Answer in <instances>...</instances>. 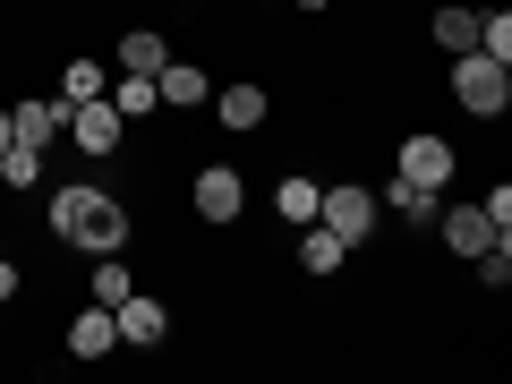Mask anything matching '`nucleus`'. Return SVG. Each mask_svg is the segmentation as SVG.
Wrapping results in <instances>:
<instances>
[{"instance_id": "nucleus-3", "label": "nucleus", "mask_w": 512, "mask_h": 384, "mask_svg": "<svg viewBox=\"0 0 512 384\" xmlns=\"http://www.w3.org/2000/svg\"><path fill=\"white\" fill-rule=\"evenodd\" d=\"M316 222H325L342 248H359V239L376 231V188H325V197H316Z\"/></svg>"}, {"instance_id": "nucleus-5", "label": "nucleus", "mask_w": 512, "mask_h": 384, "mask_svg": "<svg viewBox=\"0 0 512 384\" xmlns=\"http://www.w3.org/2000/svg\"><path fill=\"white\" fill-rule=\"evenodd\" d=\"M393 171H402L410 188H453V146H444V137H402V154H393Z\"/></svg>"}, {"instance_id": "nucleus-11", "label": "nucleus", "mask_w": 512, "mask_h": 384, "mask_svg": "<svg viewBox=\"0 0 512 384\" xmlns=\"http://www.w3.org/2000/svg\"><path fill=\"white\" fill-rule=\"evenodd\" d=\"M239 205H248V188H239V171H197V214L205 222H239Z\"/></svg>"}, {"instance_id": "nucleus-15", "label": "nucleus", "mask_w": 512, "mask_h": 384, "mask_svg": "<svg viewBox=\"0 0 512 384\" xmlns=\"http://www.w3.org/2000/svg\"><path fill=\"white\" fill-rule=\"evenodd\" d=\"M128 291H137V282H128V265H120V248H111V256H94V282H86V299H94V308H120Z\"/></svg>"}, {"instance_id": "nucleus-21", "label": "nucleus", "mask_w": 512, "mask_h": 384, "mask_svg": "<svg viewBox=\"0 0 512 384\" xmlns=\"http://www.w3.org/2000/svg\"><path fill=\"white\" fill-rule=\"evenodd\" d=\"M316 197H325V188H316V180H299V171H291V180L274 188V214H282V222H316Z\"/></svg>"}, {"instance_id": "nucleus-19", "label": "nucleus", "mask_w": 512, "mask_h": 384, "mask_svg": "<svg viewBox=\"0 0 512 384\" xmlns=\"http://www.w3.org/2000/svg\"><path fill=\"white\" fill-rule=\"evenodd\" d=\"M342 256H350V248H342V239L325 231V222H308V231H299V265H308V274H333Z\"/></svg>"}, {"instance_id": "nucleus-1", "label": "nucleus", "mask_w": 512, "mask_h": 384, "mask_svg": "<svg viewBox=\"0 0 512 384\" xmlns=\"http://www.w3.org/2000/svg\"><path fill=\"white\" fill-rule=\"evenodd\" d=\"M52 231L69 239V248H86V256L128 248V214H120V197H111V188H86V180L52 188Z\"/></svg>"}, {"instance_id": "nucleus-17", "label": "nucleus", "mask_w": 512, "mask_h": 384, "mask_svg": "<svg viewBox=\"0 0 512 384\" xmlns=\"http://www.w3.org/2000/svg\"><path fill=\"white\" fill-rule=\"evenodd\" d=\"M111 86V69H103V60H69V69H60V103H94V94H103Z\"/></svg>"}, {"instance_id": "nucleus-26", "label": "nucleus", "mask_w": 512, "mask_h": 384, "mask_svg": "<svg viewBox=\"0 0 512 384\" xmlns=\"http://www.w3.org/2000/svg\"><path fill=\"white\" fill-rule=\"evenodd\" d=\"M299 9H308V18H316V9H325V0H299Z\"/></svg>"}, {"instance_id": "nucleus-23", "label": "nucleus", "mask_w": 512, "mask_h": 384, "mask_svg": "<svg viewBox=\"0 0 512 384\" xmlns=\"http://www.w3.org/2000/svg\"><path fill=\"white\" fill-rule=\"evenodd\" d=\"M478 214H487V222H495V239H504V231H512V188H504V180H495V188H487V197H478Z\"/></svg>"}, {"instance_id": "nucleus-20", "label": "nucleus", "mask_w": 512, "mask_h": 384, "mask_svg": "<svg viewBox=\"0 0 512 384\" xmlns=\"http://www.w3.org/2000/svg\"><path fill=\"white\" fill-rule=\"evenodd\" d=\"M0 180H9V188H35V180H43V146L9 137V146H0Z\"/></svg>"}, {"instance_id": "nucleus-13", "label": "nucleus", "mask_w": 512, "mask_h": 384, "mask_svg": "<svg viewBox=\"0 0 512 384\" xmlns=\"http://www.w3.org/2000/svg\"><path fill=\"white\" fill-rule=\"evenodd\" d=\"M376 205H393V214H402V222H419V231H427V222H436V205H444V197H436V188H410L402 171H393V180H384V197H376Z\"/></svg>"}, {"instance_id": "nucleus-14", "label": "nucleus", "mask_w": 512, "mask_h": 384, "mask_svg": "<svg viewBox=\"0 0 512 384\" xmlns=\"http://www.w3.org/2000/svg\"><path fill=\"white\" fill-rule=\"evenodd\" d=\"M103 103L120 111V120H146V111L163 103V94H154V77H128V69H120V77H111V86H103Z\"/></svg>"}, {"instance_id": "nucleus-10", "label": "nucleus", "mask_w": 512, "mask_h": 384, "mask_svg": "<svg viewBox=\"0 0 512 384\" xmlns=\"http://www.w3.org/2000/svg\"><path fill=\"white\" fill-rule=\"evenodd\" d=\"M436 231H444V248H453V256H478L495 239V222L478 214V205H436Z\"/></svg>"}, {"instance_id": "nucleus-24", "label": "nucleus", "mask_w": 512, "mask_h": 384, "mask_svg": "<svg viewBox=\"0 0 512 384\" xmlns=\"http://www.w3.org/2000/svg\"><path fill=\"white\" fill-rule=\"evenodd\" d=\"M0 299H18V265L9 256H0Z\"/></svg>"}, {"instance_id": "nucleus-9", "label": "nucleus", "mask_w": 512, "mask_h": 384, "mask_svg": "<svg viewBox=\"0 0 512 384\" xmlns=\"http://www.w3.org/2000/svg\"><path fill=\"white\" fill-rule=\"evenodd\" d=\"M9 128H18L26 146H52L60 128H69V103H60V94H26V103L9 111Z\"/></svg>"}, {"instance_id": "nucleus-7", "label": "nucleus", "mask_w": 512, "mask_h": 384, "mask_svg": "<svg viewBox=\"0 0 512 384\" xmlns=\"http://www.w3.org/2000/svg\"><path fill=\"white\" fill-rule=\"evenodd\" d=\"M154 94H163L171 111H197V103H214V77H205L197 60H163V69H154Z\"/></svg>"}, {"instance_id": "nucleus-2", "label": "nucleus", "mask_w": 512, "mask_h": 384, "mask_svg": "<svg viewBox=\"0 0 512 384\" xmlns=\"http://www.w3.org/2000/svg\"><path fill=\"white\" fill-rule=\"evenodd\" d=\"M453 103L478 111V120H495V111L512 103V69L487 60V52H453Z\"/></svg>"}, {"instance_id": "nucleus-22", "label": "nucleus", "mask_w": 512, "mask_h": 384, "mask_svg": "<svg viewBox=\"0 0 512 384\" xmlns=\"http://www.w3.org/2000/svg\"><path fill=\"white\" fill-rule=\"evenodd\" d=\"M478 52L512 69V18H504V9H495V18H478Z\"/></svg>"}, {"instance_id": "nucleus-16", "label": "nucleus", "mask_w": 512, "mask_h": 384, "mask_svg": "<svg viewBox=\"0 0 512 384\" xmlns=\"http://www.w3.org/2000/svg\"><path fill=\"white\" fill-rule=\"evenodd\" d=\"M427 35H436L444 52H478V9H436V18H427Z\"/></svg>"}, {"instance_id": "nucleus-8", "label": "nucleus", "mask_w": 512, "mask_h": 384, "mask_svg": "<svg viewBox=\"0 0 512 384\" xmlns=\"http://www.w3.org/2000/svg\"><path fill=\"white\" fill-rule=\"evenodd\" d=\"M111 350H120V325H111V308H77L69 316V359H111Z\"/></svg>"}, {"instance_id": "nucleus-12", "label": "nucleus", "mask_w": 512, "mask_h": 384, "mask_svg": "<svg viewBox=\"0 0 512 384\" xmlns=\"http://www.w3.org/2000/svg\"><path fill=\"white\" fill-rule=\"evenodd\" d=\"M163 60H171V43L154 35V26H128V35H120V69H128V77H154Z\"/></svg>"}, {"instance_id": "nucleus-18", "label": "nucleus", "mask_w": 512, "mask_h": 384, "mask_svg": "<svg viewBox=\"0 0 512 384\" xmlns=\"http://www.w3.org/2000/svg\"><path fill=\"white\" fill-rule=\"evenodd\" d=\"M222 128H265V86H222Z\"/></svg>"}, {"instance_id": "nucleus-4", "label": "nucleus", "mask_w": 512, "mask_h": 384, "mask_svg": "<svg viewBox=\"0 0 512 384\" xmlns=\"http://www.w3.org/2000/svg\"><path fill=\"white\" fill-rule=\"evenodd\" d=\"M60 137H69L77 154H120L128 120H120V111L103 103V94H94V103H69V128H60Z\"/></svg>"}, {"instance_id": "nucleus-25", "label": "nucleus", "mask_w": 512, "mask_h": 384, "mask_svg": "<svg viewBox=\"0 0 512 384\" xmlns=\"http://www.w3.org/2000/svg\"><path fill=\"white\" fill-rule=\"evenodd\" d=\"M9 137H18V128H9V111H0V146H9Z\"/></svg>"}, {"instance_id": "nucleus-6", "label": "nucleus", "mask_w": 512, "mask_h": 384, "mask_svg": "<svg viewBox=\"0 0 512 384\" xmlns=\"http://www.w3.org/2000/svg\"><path fill=\"white\" fill-rule=\"evenodd\" d=\"M111 325H120V350H154L171 333V316H163V299H146V291H128L120 308H111Z\"/></svg>"}]
</instances>
